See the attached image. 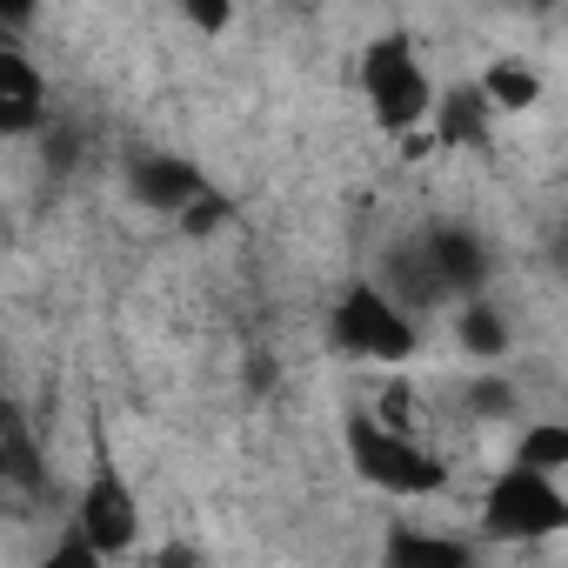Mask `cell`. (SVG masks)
<instances>
[{"instance_id":"cell-15","label":"cell","mask_w":568,"mask_h":568,"mask_svg":"<svg viewBox=\"0 0 568 568\" xmlns=\"http://www.w3.org/2000/svg\"><path fill=\"white\" fill-rule=\"evenodd\" d=\"M508 462H528V468L568 475V422H555V415H535V422L515 435V455H508Z\"/></svg>"},{"instance_id":"cell-11","label":"cell","mask_w":568,"mask_h":568,"mask_svg":"<svg viewBox=\"0 0 568 568\" xmlns=\"http://www.w3.org/2000/svg\"><path fill=\"white\" fill-rule=\"evenodd\" d=\"M0 481H8L14 495H48V455H41V442H34L21 408L0 415Z\"/></svg>"},{"instance_id":"cell-3","label":"cell","mask_w":568,"mask_h":568,"mask_svg":"<svg viewBox=\"0 0 568 568\" xmlns=\"http://www.w3.org/2000/svg\"><path fill=\"white\" fill-rule=\"evenodd\" d=\"M328 342L348 362H375V368H408L422 355V315L388 295L382 281H348L328 302Z\"/></svg>"},{"instance_id":"cell-1","label":"cell","mask_w":568,"mask_h":568,"mask_svg":"<svg viewBox=\"0 0 568 568\" xmlns=\"http://www.w3.org/2000/svg\"><path fill=\"white\" fill-rule=\"evenodd\" d=\"M342 455H348V468H355L375 495H388V501H428V495L448 488V462H442L428 442H415V428H395V422L375 415V408H355V415L342 422Z\"/></svg>"},{"instance_id":"cell-17","label":"cell","mask_w":568,"mask_h":568,"mask_svg":"<svg viewBox=\"0 0 568 568\" xmlns=\"http://www.w3.org/2000/svg\"><path fill=\"white\" fill-rule=\"evenodd\" d=\"M234 14H241V0H181V21L194 34H227Z\"/></svg>"},{"instance_id":"cell-10","label":"cell","mask_w":568,"mask_h":568,"mask_svg":"<svg viewBox=\"0 0 568 568\" xmlns=\"http://www.w3.org/2000/svg\"><path fill=\"white\" fill-rule=\"evenodd\" d=\"M495 101L481 94V81H455V88H442V101H435V141L442 148H481L488 134H495Z\"/></svg>"},{"instance_id":"cell-20","label":"cell","mask_w":568,"mask_h":568,"mask_svg":"<svg viewBox=\"0 0 568 568\" xmlns=\"http://www.w3.org/2000/svg\"><path fill=\"white\" fill-rule=\"evenodd\" d=\"M548 261H555V267L568 274V227H555V241H548Z\"/></svg>"},{"instance_id":"cell-21","label":"cell","mask_w":568,"mask_h":568,"mask_svg":"<svg viewBox=\"0 0 568 568\" xmlns=\"http://www.w3.org/2000/svg\"><path fill=\"white\" fill-rule=\"evenodd\" d=\"M521 8H548V0H521Z\"/></svg>"},{"instance_id":"cell-19","label":"cell","mask_w":568,"mask_h":568,"mask_svg":"<svg viewBox=\"0 0 568 568\" xmlns=\"http://www.w3.org/2000/svg\"><path fill=\"white\" fill-rule=\"evenodd\" d=\"M34 14H41V0H0V28H8V34H28Z\"/></svg>"},{"instance_id":"cell-4","label":"cell","mask_w":568,"mask_h":568,"mask_svg":"<svg viewBox=\"0 0 568 568\" xmlns=\"http://www.w3.org/2000/svg\"><path fill=\"white\" fill-rule=\"evenodd\" d=\"M481 535L495 541H555L568 535V488L548 468L501 462L481 488Z\"/></svg>"},{"instance_id":"cell-6","label":"cell","mask_w":568,"mask_h":568,"mask_svg":"<svg viewBox=\"0 0 568 568\" xmlns=\"http://www.w3.org/2000/svg\"><path fill=\"white\" fill-rule=\"evenodd\" d=\"M48 114H54V88H48L41 61L28 54V41L8 34V48H0V134L28 141L48 128Z\"/></svg>"},{"instance_id":"cell-12","label":"cell","mask_w":568,"mask_h":568,"mask_svg":"<svg viewBox=\"0 0 568 568\" xmlns=\"http://www.w3.org/2000/svg\"><path fill=\"white\" fill-rule=\"evenodd\" d=\"M455 342H462V355H475L481 368H495L515 335H508V315L488 295H468V302H455Z\"/></svg>"},{"instance_id":"cell-7","label":"cell","mask_w":568,"mask_h":568,"mask_svg":"<svg viewBox=\"0 0 568 568\" xmlns=\"http://www.w3.org/2000/svg\"><path fill=\"white\" fill-rule=\"evenodd\" d=\"M422 247H428V261L442 267V281H448V295H455V302L488 295L495 254H488V241H481L468 221H435V227H422Z\"/></svg>"},{"instance_id":"cell-9","label":"cell","mask_w":568,"mask_h":568,"mask_svg":"<svg viewBox=\"0 0 568 568\" xmlns=\"http://www.w3.org/2000/svg\"><path fill=\"white\" fill-rule=\"evenodd\" d=\"M382 288L388 295H402L415 315H435V308H455V295H448V281H442V267L428 261V247L422 241H402V247H388V261H382Z\"/></svg>"},{"instance_id":"cell-5","label":"cell","mask_w":568,"mask_h":568,"mask_svg":"<svg viewBox=\"0 0 568 568\" xmlns=\"http://www.w3.org/2000/svg\"><path fill=\"white\" fill-rule=\"evenodd\" d=\"M108 561H121V555H134L141 548V495L128 488V475L121 468H94L88 481H81V495H74V515H68Z\"/></svg>"},{"instance_id":"cell-8","label":"cell","mask_w":568,"mask_h":568,"mask_svg":"<svg viewBox=\"0 0 568 568\" xmlns=\"http://www.w3.org/2000/svg\"><path fill=\"white\" fill-rule=\"evenodd\" d=\"M201 187H207V174H201L194 161L168 154V148H148V154L128 161V194H134V207H148V214H168V221H174Z\"/></svg>"},{"instance_id":"cell-2","label":"cell","mask_w":568,"mask_h":568,"mask_svg":"<svg viewBox=\"0 0 568 568\" xmlns=\"http://www.w3.org/2000/svg\"><path fill=\"white\" fill-rule=\"evenodd\" d=\"M362 101H368V114H375V128H382L388 141H402V134H415V128L435 121L442 81H435V68L422 61V48H415L408 28H382V34L362 48Z\"/></svg>"},{"instance_id":"cell-13","label":"cell","mask_w":568,"mask_h":568,"mask_svg":"<svg viewBox=\"0 0 568 568\" xmlns=\"http://www.w3.org/2000/svg\"><path fill=\"white\" fill-rule=\"evenodd\" d=\"M481 94L495 101V114H528L535 101H541V74H535V61H521V54H495V61H481Z\"/></svg>"},{"instance_id":"cell-16","label":"cell","mask_w":568,"mask_h":568,"mask_svg":"<svg viewBox=\"0 0 568 568\" xmlns=\"http://www.w3.org/2000/svg\"><path fill=\"white\" fill-rule=\"evenodd\" d=\"M174 227H181L187 241H214V234H227V227H234V194H221V187L207 181V187L174 214Z\"/></svg>"},{"instance_id":"cell-18","label":"cell","mask_w":568,"mask_h":568,"mask_svg":"<svg viewBox=\"0 0 568 568\" xmlns=\"http://www.w3.org/2000/svg\"><path fill=\"white\" fill-rule=\"evenodd\" d=\"M468 408H475L481 422H508V415H515V388H508L501 375H481V382L468 388Z\"/></svg>"},{"instance_id":"cell-14","label":"cell","mask_w":568,"mask_h":568,"mask_svg":"<svg viewBox=\"0 0 568 568\" xmlns=\"http://www.w3.org/2000/svg\"><path fill=\"white\" fill-rule=\"evenodd\" d=\"M382 555H388L395 568H462V561H468V541L395 521V528H388V541H382Z\"/></svg>"}]
</instances>
